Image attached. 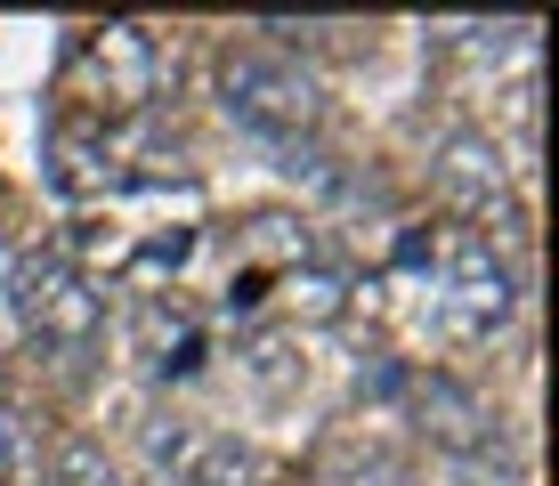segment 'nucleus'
Listing matches in <instances>:
<instances>
[{"mask_svg":"<svg viewBox=\"0 0 559 486\" xmlns=\"http://www.w3.org/2000/svg\"><path fill=\"white\" fill-rule=\"evenodd\" d=\"M430 308H438V324H447L454 341H495L519 317V268L503 260V244L471 236V227L438 236L430 244Z\"/></svg>","mask_w":559,"mask_h":486,"instance_id":"20e7f679","label":"nucleus"},{"mask_svg":"<svg viewBox=\"0 0 559 486\" xmlns=\"http://www.w3.org/2000/svg\"><path fill=\"white\" fill-rule=\"evenodd\" d=\"M41 486H122V478H114V462H106L98 438H66V446H49Z\"/></svg>","mask_w":559,"mask_h":486,"instance_id":"f8f14e48","label":"nucleus"},{"mask_svg":"<svg viewBox=\"0 0 559 486\" xmlns=\"http://www.w3.org/2000/svg\"><path fill=\"white\" fill-rule=\"evenodd\" d=\"M430 179H438V203H447L471 236H487V227H519V194H511V170H503V154H495V139L454 130V139L438 146Z\"/></svg>","mask_w":559,"mask_h":486,"instance_id":"39448f33","label":"nucleus"},{"mask_svg":"<svg viewBox=\"0 0 559 486\" xmlns=\"http://www.w3.org/2000/svg\"><path fill=\"white\" fill-rule=\"evenodd\" d=\"M41 471H49L41 422L25 414L16 389H0V486H41Z\"/></svg>","mask_w":559,"mask_h":486,"instance_id":"9d476101","label":"nucleus"},{"mask_svg":"<svg viewBox=\"0 0 559 486\" xmlns=\"http://www.w3.org/2000/svg\"><path fill=\"white\" fill-rule=\"evenodd\" d=\"M49 179L66 187V194H106V187H122V170H114V130L98 122H73V114H57L49 122Z\"/></svg>","mask_w":559,"mask_h":486,"instance_id":"6e6552de","label":"nucleus"},{"mask_svg":"<svg viewBox=\"0 0 559 486\" xmlns=\"http://www.w3.org/2000/svg\"><path fill=\"white\" fill-rule=\"evenodd\" d=\"M284 292H293V308H300L308 324H333L341 308H349V276H341V268H317V260L293 268V276H284Z\"/></svg>","mask_w":559,"mask_h":486,"instance_id":"9b49d317","label":"nucleus"},{"mask_svg":"<svg viewBox=\"0 0 559 486\" xmlns=\"http://www.w3.org/2000/svg\"><path fill=\"white\" fill-rule=\"evenodd\" d=\"M154 90H163V49H154L146 25H82L73 49H66V66H57L66 114L73 122H98V130L154 106Z\"/></svg>","mask_w":559,"mask_h":486,"instance_id":"f03ea898","label":"nucleus"},{"mask_svg":"<svg viewBox=\"0 0 559 486\" xmlns=\"http://www.w3.org/2000/svg\"><path fill=\"white\" fill-rule=\"evenodd\" d=\"M219 106L243 139L276 146V154H308L324 139V90L317 73L293 66L267 42H227L219 49Z\"/></svg>","mask_w":559,"mask_h":486,"instance_id":"f257e3e1","label":"nucleus"},{"mask_svg":"<svg viewBox=\"0 0 559 486\" xmlns=\"http://www.w3.org/2000/svg\"><path fill=\"white\" fill-rule=\"evenodd\" d=\"M414 414H421V438L447 446V454H462V462H495V454H503V422L487 414V398L462 389V381H447V374L414 381Z\"/></svg>","mask_w":559,"mask_h":486,"instance_id":"423d86ee","label":"nucleus"},{"mask_svg":"<svg viewBox=\"0 0 559 486\" xmlns=\"http://www.w3.org/2000/svg\"><path fill=\"white\" fill-rule=\"evenodd\" d=\"M252 478H260V454L227 430H195V446L170 471V486H252Z\"/></svg>","mask_w":559,"mask_h":486,"instance_id":"1a4fd4ad","label":"nucleus"},{"mask_svg":"<svg viewBox=\"0 0 559 486\" xmlns=\"http://www.w3.org/2000/svg\"><path fill=\"white\" fill-rule=\"evenodd\" d=\"M9 308L25 324V341L57 365H82L98 357V333H106V292L66 260V251H25L9 268Z\"/></svg>","mask_w":559,"mask_h":486,"instance_id":"7ed1b4c3","label":"nucleus"},{"mask_svg":"<svg viewBox=\"0 0 559 486\" xmlns=\"http://www.w3.org/2000/svg\"><path fill=\"white\" fill-rule=\"evenodd\" d=\"M203 348H211V333H203V317L179 300V292H146L139 300V357L163 381H187L203 365Z\"/></svg>","mask_w":559,"mask_h":486,"instance_id":"0eeeda50","label":"nucleus"}]
</instances>
